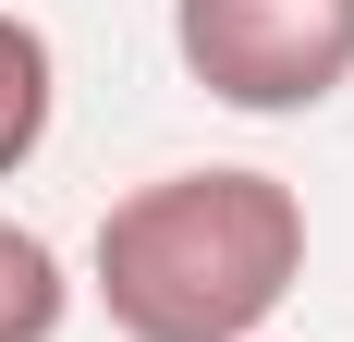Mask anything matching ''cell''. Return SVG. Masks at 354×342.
Segmentation results:
<instances>
[{"instance_id":"cell-3","label":"cell","mask_w":354,"mask_h":342,"mask_svg":"<svg viewBox=\"0 0 354 342\" xmlns=\"http://www.w3.org/2000/svg\"><path fill=\"white\" fill-rule=\"evenodd\" d=\"M49 110H62V62L25 12H0V183L49 147Z\"/></svg>"},{"instance_id":"cell-1","label":"cell","mask_w":354,"mask_h":342,"mask_svg":"<svg viewBox=\"0 0 354 342\" xmlns=\"http://www.w3.org/2000/svg\"><path fill=\"white\" fill-rule=\"evenodd\" d=\"M86 281L122 342H257L306 281V196L245 159L159 171L98 208Z\"/></svg>"},{"instance_id":"cell-2","label":"cell","mask_w":354,"mask_h":342,"mask_svg":"<svg viewBox=\"0 0 354 342\" xmlns=\"http://www.w3.org/2000/svg\"><path fill=\"white\" fill-rule=\"evenodd\" d=\"M171 49L220 110L293 123L354 86V0H171Z\"/></svg>"},{"instance_id":"cell-4","label":"cell","mask_w":354,"mask_h":342,"mask_svg":"<svg viewBox=\"0 0 354 342\" xmlns=\"http://www.w3.org/2000/svg\"><path fill=\"white\" fill-rule=\"evenodd\" d=\"M62 318H73V281L49 257V233L0 220V342H62Z\"/></svg>"}]
</instances>
